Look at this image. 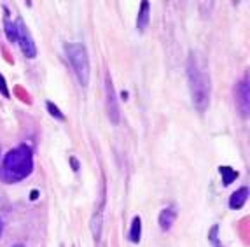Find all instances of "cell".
<instances>
[{
    "label": "cell",
    "instance_id": "cell-1",
    "mask_svg": "<svg viewBox=\"0 0 250 247\" xmlns=\"http://www.w3.org/2000/svg\"><path fill=\"white\" fill-rule=\"evenodd\" d=\"M188 83L196 111L205 112L210 104V76L203 56L191 53L188 60Z\"/></svg>",
    "mask_w": 250,
    "mask_h": 247
},
{
    "label": "cell",
    "instance_id": "cell-2",
    "mask_svg": "<svg viewBox=\"0 0 250 247\" xmlns=\"http://www.w3.org/2000/svg\"><path fill=\"white\" fill-rule=\"evenodd\" d=\"M32 170H34V153L26 144H20L0 161V180L5 184H14L26 179Z\"/></svg>",
    "mask_w": 250,
    "mask_h": 247
},
{
    "label": "cell",
    "instance_id": "cell-3",
    "mask_svg": "<svg viewBox=\"0 0 250 247\" xmlns=\"http://www.w3.org/2000/svg\"><path fill=\"white\" fill-rule=\"evenodd\" d=\"M65 53H67V58L70 62L79 83L83 86H88L91 67H89V56L86 53V47L83 44H79V42L77 44H65Z\"/></svg>",
    "mask_w": 250,
    "mask_h": 247
},
{
    "label": "cell",
    "instance_id": "cell-4",
    "mask_svg": "<svg viewBox=\"0 0 250 247\" xmlns=\"http://www.w3.org/2000/svg\"><path fill=\"white\" fill-rule=\"evenodd\" d=\"M16 41L20 42V49L23 51V55L26 58H34L37 55V47H35V42L30 35L28 28H26L25 21L20 20L16 23Z\"/></svg>",
    "mask_w": 250,
    "mask_h": 247
},
{
    "label": "cell",
    "instance_id": "cell-5",
    "mask_svg": "<svg viewBox=\"0 0 250 247\" xmlns=\"http://www.w3.org/2000/svg\"><path fill=\"white\" fill-rule=\"evenodd\" d=\"M105 109H107V114H108V119L117 125L121 116H119V105H117V95H116V90H114V84H112V79L110 76L105 77Z\"/></svg>",
    "mask_w": 250,
    "mask_h": 247
},
{
    "label": "cell",
    "instance_id": "cell-6",
    "mask_svg": "<svg viewBox=\"0 0 250 247\" xmlns=\"http://www.w3.org/2000/svg\"><path fill=\"white\" fill-rule=\"evenodd\" d=\"M104 207H105V200L100 202L98 209L95 210V214L91 216V221H89V230L93 233V239L98 242L102 237V228H104Z\"/></svg>",
    "mask_w": 250,
    "mask_h": 247
},
{
    "label": "cell",
    "instance_id": "cell-7",
    "mask_svg": "<svg viewBox=\"0 0 250 247\" xmlns=\"http://www.w3.org/2000/svg\"><path fill=\"white\" fill-rule=\"evenodd\" d=\"M236 100L243 117H247L249 116V77L240 81V84L236 86Z\"/></svg>",
    "mask_w": 250,
    "mask_h": 247
},
{
    "label": "cell",
    "instance_id": "cell-8",
    "mask_svg": "<svg viewBox=\"0 0 250 247\" xmlns=\"http://www.w3.org/2000/svg\"><path fill=\"white\" fill-rule=\"evenodd\" d=\"M247 198H249V188H247V186H243V188L236 189V191L231 195L229 207H231V209H242V207L245 205Z\"/></svg>",
    "mask_w": 250,
    "mask_h": 247
},
{
    "label": "cell",
    "instance_id": "cell-9",
    "mask_svg": "<svg viewBox=\"0 0 250 247\" xmlns=\"http://www.w3.org/2000/svg\"><path fill=\"white\" fill-rule=\"evenodd\" d=\"M158 221H159V226H161L165 231H168L171 228V225H173V221H175V210L170 209V207L163 209L161 212H159Z\"/></svg>",
    "mask_w": 250,
    "mask_h": 247
},
{
    "label": "cell",
    "instance_id": "cell-10",
    "mask_svg": "<svg viewBox=\"0 0 250 247\" xmlns=\"http://www.w3.org/2000/svg\"><path fill=\"white\" fill-rule=\"evenodd\" d=\"M149 11H150L149 2L147 0L140 2V13H138V20H137V28L140 32H144L147 28V25H149Z\"/></svg>",
    "mask_w": 250,
    "mask_h": 247
},
{
    "label": "cell",
    "instance_id": "cell-11",
    "mask_svg": "<svg viewBox=\"0 0 250 247\" xmlns=\"http://www.w3.org/2000/svg\"><path fill=\"white\" fill-rule=\"evenodd\" d=\"M140 237H142V221H140L138 216H135L131 225H129V240L133 244H138Z\"/></svg>",
    "mask_w": 250,
    "mask_h": 247
},
{
    "label": "cell",
    "instance_id": "cell-12",
    "mask_svg": "<svg viewBox=\"0 0 250 247\" xmlns=\"http://www.w3.org/2000/svg\"><path fill=\"white\" fill-rule=\"evenodd\" d=\"M219 174L222 176V184L224 186H229L231 182H234L236 177H238V172L233 170V168H229V167H221L219 168Z\"/></svg>",
    "mask_w": 250,
    "mask_h": 247
},
{
    "label": "cell",
    "instance_id": "cell-13",
    "mask_svg": "<svg viewBox=\"0 0 250 247\" xmlns=\"http://www.w3.org/2000/svg\"><path fill=\"white\" fill-rule=\"evenodd\" d=\"M46 109L49 111V114L54 117V119H60V121H63V119H65L63 112H62V111H60L58 107H56V105H54L51 100H47V102H46Z\"/></svg>",
    "mask_w": 250,
    "mask_h": 247
},
{
    "label": "cell",
    "instance_id": "cell-14",
    "mask_svg": "<svg viewBox=\"0 0 250 247\" xmlns=\"http://www.w3.org/2000/svg\"><path fill=\"white\" fill-rule=\"evenodd\" d=\"M4 28L5 35H7L9 41H16V23H11V21H4Z\"/></svg>",
    "mask_w": 250,
    "mask_h": 247
},
{
    "label": "cell",
    "instance_id": "cell-15",
    "mask_svg": "<svg viewBox=\"0 0 250 247\" xmlns=\"http://www.w3.org/2000/svg\"><path fill=\"white\" fill-rule=\"evenodd\" d=\"M0 93L4 96H9V90H7V84H5L4 77H2V74H0Z\"/></svg>",
    "mask_w": 250,
    "mask_h": 247
},
{
    "label": "cell",
    "instance_id": "cell-16",
    "mask_svg": "<svg viewBox=\"0 0 250 247\" xmlns=\"http://www.w3.org/2000/svg\"><path fill=\"white\" fill-rule=\"evenodd\" d=\"M2 230H4V225H2V219H0V235H2Z\"/></svg>",
    "mask_w": 250,
    "mask_h": 247
},
{
    "label": "cell",
    "instance_id": "cell-17",
    "mask_svg": "<svg viewBox=\"0 0 250 247\" xmlns=\"http://www.w3.org/2000/svg\"><path fill=\"white\" fill-rule=\"evenodd\" d=\"M13 247H25V246H21V244H16V246H13Z\"/></svg>",
    "mask_w": 250,
    "mask_h": 247
}]
</instances>
